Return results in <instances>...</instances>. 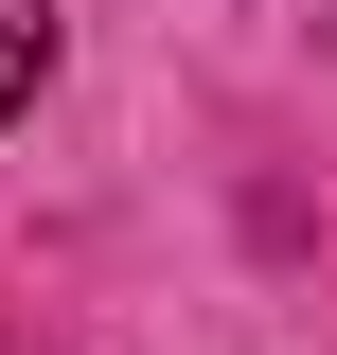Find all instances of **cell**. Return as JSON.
<instances>
[{
    "instance_id": "obj_1",
    "label": "cell",
    "mask_w": 337,
    "mask_h": 355,
    "mask_svg": "<svg viewBox=\"0 0 337 355\" xmlns=\"http://www.w3.org/2000/svg\"><path fill=\"white\" fill-rule=\"evenodd\" d=\"M53 89V0H0V125Z\"/></svg>"
}]
</instances>
